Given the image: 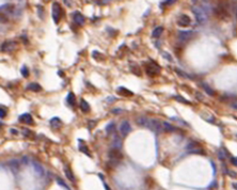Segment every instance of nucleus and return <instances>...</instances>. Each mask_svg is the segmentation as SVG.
<instances>
[{
  "mask_svg": "<svg viewBox=\"0 0 237 190\" xmlns=\"http://www.w3.org/2000/svg\"><path fill=\"white\" fill-rule=\"evenodd\" d=\"M194 35L193 31H179V41L181 42H187L190 38H192V36Z\"/></svg>",
  "mask_w": 237,
  "mask_h": 190,
  "instance_id": "423d86ee",
  "label": "nucleus"
},
{
  "mask_svg": "<svg viewBox=\"0 0 237 190\" xmlns=\"http://www.w3.org/2000/svg\"><path fill=\"white\" fill-rule=\"evenodd\" d=\"M15 46H16V43H15V42H12V41L6 42V43H3L2 46H1V50L4 51V53H9V51L14 49Z\"/></svg>",
  "mask_w": 237,
  "mask_h": 190,
  "instance_id": "9b49d317",
  "label": "nucleus"
},
{
  "mask_svg": "<svg viewBox=\"0 0 237 190\" xmlns=\"http://www.w3.org/2000/svg\"><path fill=\"white\" fill-rule=\"evenodd\" d=\"M73 18H74V21L77 23V25H83L85 23V17L81 15V13H79V12H74L73 14Z\"/></svg>",
  "mask_w": 237,
  "mask_h": 190,
  "instance_id": "ddd939ff",
  "label": "nucleus"
},
{
  "mask_svg": "<svg viewBox=\"0 0 237 190\" xmlns=\"http://www.w3.org/2000/svg\"><path fill=\"white\" fill-rule=\"evenodd\" d=\"M8 166H9V168L11 169L12 172H18L19 171V169H21V162L17 160V159H12V160H10L9 162H8Z\"/></svg>",
  "mask_w": 237,
  "mask_h": 190,
  "instance_id": "1a4fd4ad",
  "label": "nucleus"
},
{
  "mask_svg": "<svg viewBox=\"0 0 237 190\" xmlns=\"http://www.w3.org/2000/svg\"><path fill=\"white\" fill-rule=\"evenodd\" d=\"M117 91H119V93H121L122 95H134V93H132V92L128 91L126 88H123V87H120Z\"/></svg>",
  "mask_w": 237,
  "mask_h": 190,
  "instance_id": "a878e982",
  "label": "nucleus"
},
{
  "mask_svg": "<svg viewBox=\"0 0 237 190\" xmlns=\"http://www.w3.org/2000/svg\"><path fill=\"white\" fill-rule=\"evenodd\" d=\"M162 32H164V28L162 27H156L155 29L153 30L152 36L153 38H159L162 34Z\"/></svg>",
  "mask_w": 237,
  "mask_h": 190,
  "instance_id": "6ab92c4d",
  "label": "nucleus"
},
{
  "mask_svg": "<svg viewBox=\"0 0 237 190\" xmlns=\"http://www.w3.org/2000/svg\"><path fill=\"white\" fill-rule=\"evenodd\" d=\"M21 132H23V136H26V137H32V132H31V130H29V129H23V130H21Z\"/></svg>",
  "mask_w": 237,
  "mask_h": 190,
  "instance_id": "c756f323",
  "label": "nucleus"
},
{
  "mask_svg": "<svg viewBox=\"0 0 237 190\" xmlns=\"http://www.w3.org/2000/svg\"><path fill=\"white\" fill-rule=\"evenodd\" d=\"M112 145H113V149H121V145H122V141H121L120 138H115L113 140V143H112Z\"/></svg>",
  "mask_w": 237,
  "mask_h": 190,
  "instance_id": "393cba45",
  "label": "nucleus"
},
{
  "mask_svg": "<svg viewBox=\"0 0 237 190\" xmlns=\"http://www.w3.org/2000/svg\"><path fill=\"white\" fill-rule=\"evenodd\" d=\"M66 102H68V105L73 106L74 104H75V94L70 92V93L68 94V97H66Z\"/></svg>",
  "mask_w": 237,
  "mask_h": 190,
  "instance_id": "4be33fe9",
  "label": "nucleus"
},
{
  "mask_svg": "<svg viewBox=\"0 0 237 190\" xmlns=\"http://www.w3.org/2000/svg\"><path fill=\"white\" fill-rule=\"evenodd\" d=\"M191 23V19L190 17L188 16V15H181L179 18V21H177V25L181 27H188L189 25Z\"/></svg>",
  "mask_w": 237,
  "mask_h": 190,
  "instance_id": "6e6552de",
  "label": "nucleus"
},
{
  "mask_svg": "<svg viewBox=\"0 0 237 190\" xmlns=\"http://www.w3.org/2000/svg\"><path fill=\"white\" fill-rule=\"evenodd\" d=\"M137 124L139 126H144V127H149V120L147 117H139L136 120Z\"/></svg>",
  "mask_w": 237,
  "mask_h": 190,
  "instance_id": "2eb2a0df",
  "label": "nucleus"
},
{
  "mask_svg": "<svg viewBox=\"0 0 237 190\" xmlns=\"http://www.w3.org/2000/svg\"><path fill=\"white\" fill-rule=\"evenodd\" d=\"M64 173H65V175H66V177H68L70 181H75V176H74L73 172H72L68 167L64 168Z\"/></svg>",
  "mask_w": 237,
  "mask_h": 190,
  "instance_id": "412c9836",
  "label": "nucleus"
},
{
  "mask_svg": "<svg viewBox=\"0 0 237 190\" xmlns=\"http://www.w3.org/2000/svg\"><path fill=\"white\" fill-rule=\"evenodd\" d=\"M164 58H168V60H169V61H171V60H172V59H171V58H170V57H169V53H164Z\"/></svg>",
  "mask_w": 237,
  "mask_h": 190,
  "instance_id": "4c0bfd02",
  "label": "nucleus"
},
{
  "mask_svg": "<svg viewBox=\"0 0 237 190\" xmlns=\"http://www.w3.org/2000/svg\"><path fill=\"white\" fill-rule=\"evenodd\" d=\"M130 130H132V127H130V124H129V122H127V121H123V122H122V124H121V126H120L121 134H123V136H127V134L130 132Z\"/></svg>",
  "mask_w": 237,
  "mask_h": 190,
  "instance_id": "9d476101",
  "label": "nucleus"
},
{
  "mask_svg": "<svg viewBox=\"0 0 237 190\" xmlns=\"http://www.w3.org/2000/svg\"><path fill=\"white\" fill-rule=\"evenodd\" d=\"M231 162L234 164L235 167H237V157H232L231 158Z\"/></svg>",
  "mask_w": 237,
  "mask_h": 190,
  "instance_id": "473e14b6",
  "label": "nucleus"
},
{
  "mask_svg": "<svg viewBox=\"0 0 237 190\" xmlns=\"http://www.w3.org/2000/svg\"><path fill=\"white\" fill-rule=\"evenodd\" d=\"M80 109H81V111L85 112V113H87V112L90 111V105H89L88 102H85L83 98L80 100Z\"/></svg>",
  "mask_w": 237,
  "mask_h": 190,
  "instance_id": "a211bd4d",
  "label": "nucleus"
},
{
  "mask_svg": "<svg viewBox=\"0 0 237 190\" xmlns=\"http://www.w3.org/2000/svg\"><path fill=\"white\" fill-rule=\"evenodd\" d=\"M191 10H192L193 14H194V16H196V21H198L199 23L203 25V23H205L206 21H207V13H206V11H205L203 8L194 6L191 8Z\"/></svg>",
  "mask_w": 237,
  "mask_h": 190,
  "instance_id": "f257e3e1",
  "label": "nucleus"
},
{
  "mask_svg": "<svg viewBox=\"0 0 237 190\" xmlns=\"http://www.w3.org/2000/svg\"><path fill=\"white\" fill-rule=\"evenodd\" d=\"M10 132H11V134H15V136H17L18 134V130H16V129H14V128H11L10 129Z\"/></svg>",
  "mask_w": 237,
  "mask_h": 190,
  "instance_id": "f704fd0d",
  "label": "nucleus"
},
{
  "mask_svg": "<svg viewBox=\"0 0 237 190\" xmlns=\"http://www.w3.org/2000/svg\"><path fill=\"white\" fill-rule=\"evenodd\" d=\"M27 90L33 91V92H38V91L42 90V87L38 83H35V82H31L29 85H27Z\"/></svg>",
  "mask_w": 237,
  "mask_h": 190,
  "instance_id": "dca6fc26",
  "label": "nucleus"
},
{
  "mask_svg": "<svg viewBox=\"0 0 237 190\" xmlns=\"http://www.w3.org/2000/svg\"><path fill=\"white\" fill-rule=\"evenodd\" d=\"M187 151L188 153H191V154H203V149L200 146V144L198 142H190V143L187 145Z\"/></svg>",
  "mask_w": 237,
  "mask_h": 190,
  "instance_id": "f03ea898",
  "label": "nucleus"
},
{
  "mask_svg": "<svg viewBox=\"0 0 237 190\" xmlns=\"http://www.w3.org/2000/svg\"><path fill=\"white\" fill-rule=\"evenodd\" d=\"M18 121L21 122L23 124H27V125H32L34 124V121L32 119V115L30 113H23L18 117Z\"/></svg>",
  "mask_w": 237,
  "mask_h": 190,
  "instance_id": "39448f33",
  "label": "nucleus"
},
{
  "mask_svg": "<svg viewBox=\"0 0 237 190\" xmlns=\"http://www.w3.org/2000/svg\"><path fill=\"white\" fill-rule=\"evenodd\" d=\"M162 3H166V4H172V3H175V1H174V0H171V1L168 0V1H164V2H162Z\"/></svg>",
  "mask_w": 237,
  "mask_h": 190,
  "instance_id": "e433bc0d",
  "label": "nucleus"
},
{
  "mask_svg": "<svg viewBox=\"0 0 237 190\" xmlns=\"http://www.w3.org/2000/svg\"><path fill=\"white\" fill-rule=\"evenodd\" d=\"M174 98H175L176 100H179V102H184V104H187V105H189V104H190V102H188V100H184V98H183V97H181V96H175V97H174Z\"/></svg>",
  "mask_w": 237,
  "mask_h": 190,
  "instance_id": "7c9ffc66",
  "label": "nucleus"
},
{
  "mask_svg": "<svg viewBox=\"0 0 237 190\" xmlns=\"http://www.w3.org/2000/svg\"><path fill=\"white\" fill-rule=\"evenodd\" d=\"M79 149H80V151H81V152L85 153L87 155L90 156V153H89L88 151H87V149H88V147H87V146H85V145H80V146H79Z\"/></svg>",
  "mask_w": 237,
  "mask_h": 190,
  "instance_id": "2f4dec72",
  "label": "nucleus"
},
{
  "mask_svg": "<svg viewBox=\"0 0 237 190\" xmlns=\"http://www.w3.org/2000/svg\"><path fill=\"white\" fill-rule=\"evenodd\" d=\"M226 152H224V149H219V152H218V157H219V159H221V160H223L224 158H226Z\"/></svg>",
  "mask_w": 237,
  "mask_h": 190,
  "instance_id": "c85d7f7f",
  "label": "nucleus"
},
{
  "mask_svg": "<svg viewBox=\"0 0 237 190\" xmlns=\"http://www.w3.org/2000/svg\"><path fill=\"white\" fill-rule=\"evenodd\" d=\"M21 75H23V77H25V78H27V77L29 76V70H28V68H27L26 65H23V67H21Z\"/></svg>",
  "mask_w": 237,
  "mask_h": 190,
  "instance_id": "bb28decb",
  "label": "nucleus"
},
{
  "mask_svg": "<svg viewBox=\"0 0 237 190\" xmlns=\"http://www.w3.org/2000/svg\"><path fill=\"white\" fill-rule=\"evenodd\" d=\"M114 130H115V124L113 122H110L108 125L106 126V132L108 134H112V132H114Z\"/></svg>",
  "mask_w": 237,
  "mask_h": 190,
  "instance_id": "b1692460",
  "label": "nucleus"
},
{
  "mask_svg": "<svg viewBox=\"0 0 237 190\" xmlns=\"http://www.w3.org/2000/svg\"><path fill=\"white\" fill-rule=\"evenodd\" d=\"M50 124H51V127H53V128L58 129L61 127L62 122L59 117H53V119H51V121H50Z\"/></svg>",
  "mask_w": 237,
  "mask_h": 190,
  "instance_id": "f3484780",
  "label": "nucleus"
},
{
  "mask_svg": "<svg viewBox=\"0 0 237 190\" xmlns=\"http://www.w3.org/2000/svg\"><path fill=\"white\" fill-rule=\"evenodd\" d=\"M147 72L151 76H155L159 73V67H157V65L155 64H149V66L147 67Z\"/></svg>",
  "mask_w": 237,
  "mask_h": 190,
  "instance_id": "4468645a",
  "label": "nucleus"
},
{
  "mask_svg": "<svg viewBox=\"0 0 237 190\" xmlns=\"http://www.w3.org/2000/svg\"><path fill=\"white\" fill-rule=\"evenodd\" d=\"M201 85L203 87V89H204L205 91H206V93L208 94V95H211V96H214L215 95V92L214 90L209 87V85H207V83H205V82H203V83H201Z\"/></svg>",
  "mask_w": 237,
  "mask_h": 190,
  "instance_id": "aec40b11",
  "label": "nucleus"
},
{
  "mask_svg": "<svg viewBox=\"0 0 237 190\" xmlns=\"http://www.w3.org/2000/svg\"><path fill=\"white\" fill-rule=\"evenodd\" d=\"M32 164H33V169H34L35 173H36L38 176H41V177H42V176H44V173H45L44 168L42 167V166L38 164V161H32Z\"/></svg>",
  "mask_w": 237,
  "mask_h": 190,
  "instance_id": "f8f14e48",
  "label": "nucleus"
},
{
  "mask_svg": "<svg viewBox=\"0 0 237 190\" xmlns=\"http://www.w3.org/2000/svg\"><path fill=\"white\" fill-rule=\"evenodd\" d=\"M108 156L110 159H117V160H120L123 158V155H122V153H121L120 149H111L110 151L108 152Z\"/></svg>",
  "mask_w": 237,
  "mask_h": 190,
  "instance_id": "0eeeda50",
  "label": "nucleus"
},
{
  "mask_svg": "<svg viewBox=\"0 0 237 190\" xmlns=\"http://www.w3.org/2000/svg\"><path fill=\"white\" fill-rule=\"evenodd\" d=\"M23 164H29V158L28 157H23Z\"/></svg>",
  "mask_w": 237,
  "mask_h": 190,
  "instance_id": "c9c22d12",
  "label": "nucleus"
},
{
  "mask_svg": "<svg viewBox=\"0 0 237 190\" xmlns=\"http://www.w3.org/2000/svg\"><path fill=\"white\" fill-rule=\"evenodd\" d=\"M61 13H62V10H61L60 4H59L58 2H53V18L56 23H58L59 21H60Z\"/></svg>",
  "mask_w": 237,
  "mask_h": 190,
  "instance_id": "7ed1b4c3",
  "label": "nucleus"
},
{
  "mask_svg": "<svg viewBox=\"0 0 237 190\" xmlns=\"http://www.w3.org/2000/svg\"><path fill=\"white\" fill-rule=\"evenodd\" d=\"M6 117V111H3V108L0 109V117L3 119V117Z\"/></svg>",
  "mask_w": 237,
  "mask_h": 190,
  "instance_id": "72a5a7b5",
  "label": "nucleus"
},
{
  "mask_svg": "<svg viewBox=\"0 0 237 190\" xmlns=\"http://www.w3.org/2000/svg\"><path fill=\"white\" fill-rule=\"evenodd\" d=\"M104 186H105V188H106V190H111V189H110V188H109V187H108V186H107V185H106V184H105V185H104Z\"/></svg>",
  "mask_w": 237,
  "mask_h": 190,
  "instance_id": "58836bf2",
  "label": "nucleus"
},
{
  "mask_svg": "<svg viewBox=\"0 0 237 190\" xmlns=\"http://www.w3.org/2000/svg\"><path fill=\"white\" fill-rule=\"evenodd\" d=\"M149 128H151L153 132H161L164 130L162 124H160V122L158 120H155V119H151V120H149Z\"/></svg>",
  "mask_w": 237,
  "mask_h": 190,
  "instance_id": "20e7f679",
  "label": "nucleus"
},
{
  "mask_svg": "<svg viewBox=\"0 0 237 190\" xmlns=\"http://www.w3.org/2000/svg\"><path fill=\"white\" fill-rule=\"evenodd\" d=\"M162 126H164V130H167V132H175V127L171 125L169 122H164V123H162Z\"/></svg>",
  "mask_w": 237,
  "mask_h": 190,
  "instance_id": "5701e85b",
  "label": "nucleus"
},
{
  "mask_svg": "<svg viewBox=\"0 0 237 190\" xmlns=\"http://www.w3.org/2000/svg\"><path fill=\"white\" fill-rule=\"evenodd\" d=\"M233 186H234V188H236V189H237V184H235V183H234V184H233Z\"/></svg>",
  "mask_w": 237,
  "mask_h": 190,
  "instance_id": "ea45409f",
  "label": "nucleus"
},
{
  "mask_svg": "<svg viewBox=\"0 0 237 190\" xmlns=\"http://www.w3.org/2000/svg\"><path fill=\"white\" fill-rule=\"evenodd\" d=\"M57 183H58V184L60 185V186H61V187H64L66 190H70V187H68V185L65 184V181H63L61 179H59V177H58V179H57Z\"/></svg>",
  "mask_w": 237,
  "mask_h": 190,
  "instance_id": "cd10ccee",
  "label": "nucleus"
}]
</instances>
